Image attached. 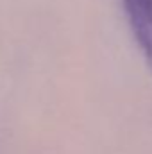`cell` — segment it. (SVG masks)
I'll use <instances>...</instances> for the list:
<instances>
[{"label": "cell", "instance_id": "6da1fadb", "mask_svg": "<svg viewBox=\"0 0 152 154\" xmlns=\"http://www.w3.org/2000/svg\"><path fill=\"white\" fill-rule=\"evenodd\" d=\"M123 11L149 68L152 70V0H122Z\"/></svg>", "mask_w": 152, "mask_h": 154}]
</instances>
